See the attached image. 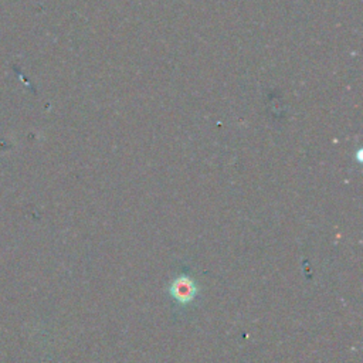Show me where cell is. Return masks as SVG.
Segmentation results:
<instances>
[{"instance_id": "obj_1", "label": "cell", "mask_w": 363, "mask_h": 363, "mask_svg": "<svg viewBox=\"0 0 363 363\" xmlns=\"http://www.w3.org/2000/svg\"><path fill=\"white\" fill-rule=\"evenodd\" d=\"M196 292L198 288L189 277H177L170 286V294L179 304H189Z\"/></svg>"}]
</instances>
